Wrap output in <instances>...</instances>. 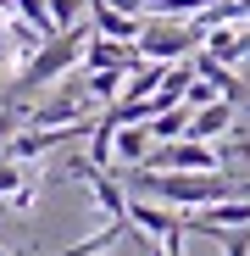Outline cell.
Wrapping results in <instances>:
<instances>
[{"label":"cell","instance_id":"8fae6325","mask_svg":"<svg viewBox=\"0 0 250 256\" xmlns=\"http://www.w3.org/2000/svg\"><path fill=\"white\" fill-rule=\"evenodd\" d=\"M189 117H195V106H189V100H178V106L156 112V117H150V134H156V145H161V140H184V134H189Z\"/></svg>","mask_w":250,"mask_h":256},{"label":"cell","instance_id":"7c38bea8","mask_svg":"<svg viewBox=\"0 0 250 256\" xmlns=\"http://www.w3.org/2000/svg\"><path fill=\"white\" fill-rule=\"evenodd\" d=\"M11 6H17V17H28V22L45 34V39L56 34V22H50V0H11Z\"/></svg>","mask_w":250,"mask_h":256},{"label":"cell","instance_id":"6da1fadb","mask_svg":"<svg viewBox=\"0 0 250 256\" xmlns=\"http://www.w3.org/2000/svg\"><path fill=\"white\" fill-rule=\"evenodd\" d=\"M89 39H95V22H72V28L50 34L45 45H39V50L11 72V90H17V95H33V90H45V84L67 78V72L83 62V45H89Z\"/></svg>","mask_w":250,"mask_h":256},{"label":"cell","instance_id":"7a4b0ae2","mask_svg":"<svg viewBox=\"0 0 250 256\" xmlns=\"http://www.w3.org/2000/svg\"><path fill=\"white\" fill-rule=\"evenodd\" d=\"M139 167H156V173H228V156L212 150V140H161L150 145V156Z\"/></svg>","mask_w":250,"mask_h":256},{"label":"cell","instance_id":"277c9868","mask_svg":"<svg viewBox=\"0 0 250 256\" xmlns=\"http://www.w3.org/2000/svg\"><path fill=\"white\" fill-rule=\"evenodd\" d=\"M128 223H134V234H145V240H167L173 228H184V212L167 206V200H150V195H128ZM184 234H189V228H184Z\"/></svg>","mask_w":250,"mask_h":256},{"label":"cell","instance_id":"9c48e42d","mask_svg":"<svg viewBox=\"0 0 250 256\" xmlns=\"http://www.w3.org/2000/svg\"><path fill=\"white\" fill-rule=\"evenodd\" d=\"M150 145H156L150 122H117V156L128 162V167H139V162L150 156Z\"/></svg>","mask_w":250,"mask_h":256},{"label":"cell","instance_id":"ba28073f","mask_svg":"<svg viewBox=\"0 0 250 256\" xmlns=\"http://www.w3.org/2000/svg\"><path fill=\"white\" fill-rule=\"evenodd\" d=\"M134 234V223L128 218H111L100 234H89V240H78V245H67V250H56V256H100V250H111V245H122Z\"/></svg>","mask_w":250,"mask_h":256},{"label":"cell","instance_id":"30bf717a","mask_svg":"<svg viewBox=\"0 0 250 256\" xmlns=\"http://www.w3.org/2000/svg\"><path fill=\"white\" fill-rule=\"evenodd\" d=\"M122 90H128V67H95L89 72V100L106 112L111 100H122Z\"/></svg>","mask_w":250,"mask_h":256},{"label":"cell","instance_id":"e0dca14e","mask_svg":"<svg viewBox=\"0 0 250 256\" xmlns=\"http://www.w3.org/2000/svg\"><path fill=\"white\" fill-rule=\"evenodd\" d=\"M0 256H11V250H0Z\"/></svg>","mask_w":250,"mask_h":256},{"label":"cell","instance_id":"5bb4252c","mask_svg":"<svg viewBox=\"0 0 250 256\" xmlns=\"http://www.w3.org/2000/svg\"><path fill=\"white\" fill-rule=\"evenodd\" d=\"M83 12H89V0H50V22H56V34H61V28H72Z\"/></svg>","mask_w":250,"mask_h":256},{"label":"cell","instance_id":"52a82bcc","mask_svg":"<svg viewBox=\"0 0 250 256\" xmlns=\"http://www.w3.org/2000/svg\"><path fill=\"white\" fill-rule=\"evenodd\" d=\"M234 100H206V106H195V117H189V140H217V134H234Z\"/></svg>","mask_w":250,"mask_h":256},{"label":"cell","instance_id":"9a60e30c","mask_svg":"<svg viewBox=\"0 0 250 256\" xmlns=\"http://www.w3.org/2000/svg\"><path fill=\"white\" fill-rule=\"evenodd\" d=\"M212 240L223 245V256H250V228H217Z\"/></svg>","mask_w":250,"mask_h":256},{"label":"cell","instance_id":"3957f363","mask_svg":"<svg viewBox=\"0 0 250 256\" xmlns=\"http://www.w3.org/2000/svg\"><path fill=\"white\" fill-rule=\"evenodd\" d=\"M200 39H206V34L195 28V17H189V22H178V17H156V22H145V34L134 39V45H139L145 62H184Z\"/></svg>","mask_w":250,"mask_h":256},{"label":"cell","instance_id":"2e32d148","mask_svg":"<svg viewBox=\"0 0 250 256\" xmlns=\"http://www.w3.org/2000/svg\"><path fill=\"white\" fill-rule=\"evenodd\" d=\"M111 6H122V12H139V6H145V0H111Z\"/></svg>","mask_w":250,"mask_h":256},{"label":"cell","instance_id":"8992f818","mask_svg":"<svg viewBox=\"0 0 250 256\" xmlns=\"http://www.w3.org/2000/svg\"><path fill=\"white\" fill-rule=\"evenodd\" d=\"M89 22H95V34H106V39H128V45L145 34L139 12H122V6H111V0H89Z\"/></svg>","mask_w":250,"mask_h":256},{"label":"cell","instance_id":"4fadbf2b","mask_svg":"<svg viewBox=\"0 0 250 256\" xmlns=\"http://www.w3.org/2000/svg\"><path fill=\"white\" fill-rule=\"evenodd\" d=\"M22 184H28V162H11L6 156V162H0V200H11Z\"/></svg>","mask_w":250,"mask_h":256},{"label":"cell","instance_id":"5b68a950","mask_svg":"<svg viewBox=\"0 0 250 256\" xmlns=\"http://www.w3.org/2000/svg\"><path fill=\"white\" fill-rule=\"evenodd\" d=\"M195 72H200L206 84H212V90H217L223 100H234V106H250V90H245V78H239L228 62H217L212 50H200V56H195Z\"/></svg>","mask_w":250,"mask_h":256}]
</instances>
